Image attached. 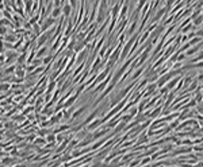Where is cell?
Wrapping results in <instances>:
<instances>
[{"label":"cell","mask_w":203,"mask_h":167,"mask_svg":"<svg viewBox=\"0 0 203 167\" xmlns=\"http://www.w3.org/2000/svg\"><path fill=\"white\" fill-rule=\"evenodd\" d=\"M6 62H4V66H8V65H14L16 63V59H18V55H19V51L18 50H6Z\"/></svg>","instance_id":"cell-1"},{"label":"cell","mask_w":203,"mask_h":167,"mask_svg":"<svg viewBox=\"0 0 203 167\" xmlns=\"http://www.w3.org/2000/svg\"><path fill=\"white\" fill-rule=\"evenodd\" d=\"M130 26L127 24V27H126V30H125V34H126V37L127 38H130L131 35L134 34V32L137 31V29H138V18H136V19H133V20H130Z\"/></svg>","instance_id":"cell-2"},{"label":"cell","mask_w":203,"mask_h":167,"mask_svg":"<svg viewBox=\"0 0 203 167\" xmlns=\"http://www.w3.org/2000/svg\"><path fill=\"white\" fill-rule=\"evenodd\" d=\"M56 22H57V19H54L53 16H46L44 19V23H41V30H42V32H45V31H48L50 27H53V26H56Z\"/></svg>","instance_id":"cell-3"},{"label":"cell","mask_w":203,"mask_h":167,"mask_svg":"<svg viewBox=\"0 0 203 167\" xmlns=\"http://www.w3.org/2000/svg\"><path fill=\"white\" fill-rule=\"evenodd\" d=\"M73 29H75V23H73L72 19L67 20L65 22V26H64V29H62V34L64 37H70L73 32Z\"/></svg>","instance_id":"cell-4"},{"label":"cell","mask_w":203,"mask_h":167,"mask_svg":"<svg viewBox=\"0 0 203 167\" xmlns=\"http://www.w3.org/2000/svg\"><path fill=\"white\" fill-rule=\"evenodd\" d=\"M77 100H79V97H77L75 93H72V95L69 96V97L67 98V100L64 101V104H62V109H67V108L72 107V105H75L77 102Z\"/></svg>","instance_id":"cell-5"},{"label":"cell","mask_w":203,"mask_h":167,"mask_svg":"<svg viewBox=\"0 0 203 167\" xmlns=\"http://www.w3.org/2000/svg\"><path fill=\"white\" fill-rule=\"evenodd\" d=\"M49 42V35L46 34V32H42L41 35H38L37 37V39H35V44H37V49L41 47V46H44V44H46Z\"/></svg>","instance_id":"cell-6"},{"label":"cell","mask_w":203,"mask_h":167,"mask_svg":"<svg viewBox=\"0 0 203 167\" xmlns=\"http://www.w3.org/2000/svg\"><path fill=\"white\" fill-rule=\"evenodd\" d=\"M87 109H88V105H81V107H80L79 109L73 110V113H72V116H70V119H69V121H68V123H72V121H73V120H75V119H77V117H80L83 113H84V112H86Z\"/></svg>","instance_id":"cell-7"},{"label":"cell","mask_w":203,"mask_h":167,"mask_svg":"<svg viewBox=\"0 0 203 167\" xmlns=\"http://www.w3.org/2000/svg\"><path fill=\"white\" fill-rule=\"evenodd\" d=\"M61 10H62V15L65 16V19H69L70 15L73 14V8H72V6H70L69 3L62 4V7H61Z\"/></svg>","instance_id":"cell-8"},{"label":"cell","mask_w":203,"mask_h":167,"mask_svg":"<svg viewBox=\"0 0 203 167\" xmlns=\"http://www.w3.org/2000/svg\"><path fill=\"white\" fill-rule=\"evenodd\" d=\"M49 54V47L48 44H44L41 47L37 49V53H35V58H44L45 55H48Z\"/></svg>","instance_id":"cell-9"},{"label":"cell","mask_w":203,"mask_h":167,"mask_svg":"<svg viewBox=\"0 0 203 167\" xmlns=\"http://www.w3.org/2000/svg\"><path fill=\"white\" fill-rule=\"evenodd\" d=\"M15 76L18 77H22L25 78L27 72H26V65H19V63H16V67H15V73H14Z\"/></svg>","instance_id":"cell-10"},{"label":"cell","mask_w":203,"mask_h":167,"mask_svg":"<svg viewBox=\"0 0 203 167\" xmlns=\"http://www.w3.org/2000/svg\"><path fill=\"white\" fill-rule=\"evenodd\" d=\"M56 88H57V81H56V80H49L45 93H53V92L56 90Z\"/></svg>","instance_id":"cell-11"},{"label":"cell","mask_w":203,"mask_h":167,"mask_svg":"<svg viewBox=\"0 0 203 167\" xmlns=\"http://www.w3.org/2000/svg\"><path fill=\"white\" fill-rule=\"evenodd\" d=\"M15 67H16V63H14V65H8V66L3 67V70H1V74L4 76H10V74H14L15 73Z\"/></svg>","instance_id":"cell-12"},{"label":"cell","mask_w":203,"mask_h":167,"mask_svg":"<svg viewBox=\"0 0 203 167\" xmlns=\"http://www.w3.org/2000/svg\"><path fill=\"white\" fill-rule=\"evenodd\" d=\"M33 0H26L25 1V6H23V8H25V15H33Z\"/></svg>","instance_id":"cell-13"},{"label":"cell","mask_w":203,"mask_h":167,"mask_svg":"<svg viewBox=\"0 0 203 167\" xmlns=\"http://www.w3.org/2000/svg\"><path fill=\"white\" fill-rule=\"evenodd\" d=\"M119 10H121L119 3H115L114 6H112V8L110 10V16H111V18H118V15H119Z\"/></svg>","instance_id":"cell-14"},{"label":"cell","mask_w":203,"mask_h":167,"mask_svg":"<svg viewBox=\"0 0 203 167\" xmlns=\"http://www.w3.org/2000/svg\"><path fill=\"white\" fill-rule=\"evenodd\" d=\"M56 58H57V57H54V54H50V53H49L48 55H45V57L42 58V65H44V66H46V65H49V63L53 62V61L56 59Z\"/></svg>","instance_id":"cell-15"},{"label":"cell","mask_w":203,"mask_h":167,"mask_svg":"<svg viewBox=\"0 0 203 167\" xmlns=\"http://www.w3.org/2000/svg\"><path fill=\"white\" fill-rule=\"evenodd\" d=\"M33 144L39 145V147H44V145L46 144V139H45L44 136H38V135H37V138L33 140Z\"/></svg>","instance_id":"cell-16"},{"label":"cell","mask_w":203,"mask_h":167,"mask_svg":"<svg viewBox=\"0 0 203 167\" xmlns=\"http://www.w3.org/2000/svg\"><path fill=\"white\" fill-rule=\"evenodd\" d=\"M62 15V10H61V7H53V10L50 11V16H53L54 19H57L60 16Z\"/></svg>","instance_id":"cell-17"},{"label":"cell","mask_w":203,"mask_h":167,"mask_svg":"<svg viewBox=\"0 0 203 167\" xmlns=\"http://www.w3.org/2000/svg\"><path fill=\"white\" fill-rule=\"evenodd\" d=\"M11 90V84L10 82H0V93H7V92Z\"/></svg>","instance_id":"cell-18"},{"label":"cell","mask_w":203,"mask_h":167,"mask_svg":"<svg viewBox=\"0 0 203 167\" xmlns=\"http://www.w3.org/2000/svg\"><path fill=\"white\" fill-rule=\"evenodd\" d=\"M35 108H34V104H27L25 108L22 109V113L25 115V116H27V115L30 113V112H34Z\"/></svg>","instance_id":"cell-19"},{"label":"cell","mask_w":203,"mask_h":167,"mask_svg":"<svg viewBox=\"0 0 203 167\" xmlns=\"http://www.w3.org/2000/svg\"><path fill=\"white\" fill-rule=\"evenodd\" d=\"M152 163V158L148 155V156H142L141 158V161H140V166H145V164H149Z\"/></svg>","instance_id":"cell-20"},{"label":"cell","mask_w":203,"mask_h":167,"mask_svg":"<svg viewBox=\"0 0 203 167\" xmlns=\"http://www.w3.org/2000/svg\"><path fill=\"white\" fill-rule=\"evenodd\" d=\"M202 22H203V14L200 12L199 15L195 18V19H192V23H194V26H200L202 24Z\"/></svg>","instance_id":"cell-21"},{"label":"cell","mask_w":203,"mask_h":167,"mask_svg":"<svg viewBox=\"0 0 203 167\" xmlns=\"http://www.w3.org/2000/svg\"><path fill=\"white\" fill-rule=\"evenodd\" d=\"M33 32H34L35 35H41L42 34L41 24H39V23H35V24H33Z\"/></svg>","instance_id":"cell-22"},{"label":"cell","mask_w":203,"mask_h":167,"mask_svg":"<svg viewBox=\"0 0 203 167\" xmlns=\"http://www.w3.org/2000/svg\"><path fill=\"white\" fill-rule=\"evenodd\" d=\"M45 139H46V143L56 142V133H54V132H49L48 135L45 136Z\"/></svg>","instance_id":"cell-23"},{"label":"cell","mask_w":203,"mask_h":167,"mask_svg":"<svg viewBox=\"0 0 203 167\" xmlns=\"http://www.w3.org/2000/svg\"><path fill=\"white\" fill-rule=\"evenodd\" d=\"M11 24H12V20L7 19V18H0V26H8V27H11Z\"/></svg>","instance_id":"cell-24"},{"label":"cell","mask_w":203,"mask_h":167,"mask_svg":"<svg viewBox=\"0 0 203 167\" xmlns=\"http://www.w3.org/2000/svg\"><path fill=\"white\" fill-rule=\"evenodd\" d=\"M68 3L72 6V8H73V12L79 8V0H68Z\"/></svg>","instance_id":"cell-25"},{"label":"cell","mask_w":203,"mask_h":167,"mask_svg":"<svg viewBox=\"0 0 203 167\" xmlns=\"http://www.w3.org/2000/svg\"><path fill=\"white\" fill-rule=\"evenodd\" d=\"M1 15L4 16V18H7V19H10L12 20V12H10V11H7L6 8H4L3 11H1Z\"/></svg>","instance_id":"cell-26"},{"label":"cell","mask_w":203,"mask_h":167,"mask_svg":"<svg viewBox=\"0 0 203 167\" xmlns=\"http://www.w3.org/2000/svg\"><path fill=\"white\" fill-rule=\"evenodd\" d=\"M175 4H176V0H165V7H167L169 11H171L172 6H175Z\"/></svg>","instance_id":"cell-27"},{"label":"cell","mask_w":203,"mask_h":167,"mask_svg":"<svg viewBox=\"0 0 203 167\" xmlns=\"http://www.w3.org/2000/svg\"><path fill=\"white\" fill-rule=\"evenodd\" d=\"M4 62H6V54H0V66H4Z\"/></svg>","instance_id":"cell-28"},{"label":"cell","mask_w":203,"mask_h":167,"mask_svg":"<svg viewBox=\"0 0 203 167\" xmlns=\"http://www.w3.org/2000/svg\"><path fill=\"white\" fill-rule=\"evenodd\" d=\"M195 65V69H200V67H203V61H199V62L194 63Z\"/></svg>","instance_id":"cell-29"},{"label":"cell","mask_w":203,"mask_h":167,"mask_svg":"<svg viewBox=\"0 0 203 167\" xmlns=\"http://www.w3.org/2000/svg\"><path fill=\"white\" fill-rule=\"evenodd\" d=\"M195 37H203V29L199 31H195Z\"/></svg>","instance_id":"cell-30"},{"label":"cell","mask_w":203,"mask_h":167,"mask_svg":"<svg viewBox=\"0 0 203 167\" xmlns=\"http://www.w3.org/2000/svg\"><path fill=\"white\" fill-rule=\"evenodd\" d=\"M196 80H198V82H199V81H203V73H202V74H199V76L196 77Z\"/></svg>","instance_id":"cell-31"},{"label":"cell","mask_w":203,"mask_h":167,"mask_svg":"<svg viewBox=\"0 0 203 167\" xmlns=\"http://www.w3.org/2000/svg\"><path fill=\"white\" fill-rule=\"evenodd\" d=\"M4 8H6V7H4V3L3 1H0V11H3Z\"/></svg>","instance_id":"cell-32"},{"label":"cell","mask_w":203,"mask_h":167,"mask_svg":"<svg viewBox=\"0 0 203 167\" xmlns=\"http://www.w3.org/2000/svg\"><path fill=\"white\" fill-rule=\"evenodd\" d=\"M4 128V123L3 121H0V129H3Z\"/></svg>","instance_id":"cell-33"},{"label":"cell","mask_w":203,"mask_h":167,"mask_svg":"<svg viewBox=\"0 0 203 167\" xmlns=\"http://www.w3.org/2000/svg\"><path fill=\"white\" fill-rule=\"evenodd\" d=\"M199 86H200V92L203 93V85H199Z\"/></svg>","instance_id":"cell-34"},{"label":"cell","mask_w":203,"mask_h":167,"mask_svg":"<svg viewBox=\"0 0 203 167\" xmlns=\"http://www.w3.org/2000/svg\"><path fill=\"white\" fill-rule=\"evenodd\" d=\"M202 102H203V100H202Z\"/></svg>","instance_id":"cell-35"}]
</instances>
